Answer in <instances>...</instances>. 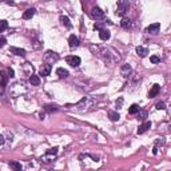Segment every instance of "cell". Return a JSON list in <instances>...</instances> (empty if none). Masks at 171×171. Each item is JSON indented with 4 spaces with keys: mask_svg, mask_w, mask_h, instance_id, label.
<instances>
[{
    "mask_svg": "<svg viewBox=\"0 0 171 171\" xmlns=\"http://www.w3.org/2000/svg\"><path fill=\"white\" fill-rule=\"evenodd\" d=\"M98 54L99 56L104 59L107 63L110 64H115L116 62L120 60V55L116 49L111 48V47H96V51H95V55Z\"/></svg>",
    "mask_w": 171,
    "mask_h": 171,
    "instance_id": "cell-1",
    "label": "cell"
},
{
    "mask_svg": "<svg viewBox=\"0 0 171 171\" xmlns=\"http://www.w3.org/2000/svg\"><path fill=\"white\" fill-rule=\"evenodd\" d=\"M95 103H96L95 98H92V96H84L79 103H76L75 110L79 111V112H86V111L91 110L95 106Z\"/></svg>",
    "mask_w": 171,
    "mask_h": 171,
    "instance_id": "cell-2",
    "label": "cell"
},
{
    "mask_svg": "<svg viewBox=\"0 0 171 171\" xmlns=\"http://www.w3.org/2000/svg\"><path fill=\"white\" fill-rule=\"evenodd\" d=\"M27 90H28V88L26 87V84H24L23 82H19V83H15L9 87V94H11L14 98H16V96H20L21 94H26Z\"/></svg>",
    "mask_w": 171,
    "mask_h": 171,
    "instance_id": "cell-3",
    "label": "cell"
},
{
    "mask_svg": "<svg viewBox=\"0 0 171 171\" xmlns=\"http://www.w3.org/2000/svg\"><path fill=\"white\" fill-rule=\"evenodd\" d=\"M58 152H59V148H58V147L49 148V150L46 151V154H44L43 157L40 158V160H41L43 163H51L56 157H58Z\"/></svg>",
    "mask_w": 171,
    "mask_h": 171,
    "instance_id": "cell-4",
    "label": "cell"
},
{
    "mask_svg": "<svg viewBox=\"0 0 171 171\" xmlns=\"http://www.w3.org/2000/svg\"><path fill=\"white\" fill-rule=\"evenodd\" d=\"M128 8H130V4H128V1L120 0V1H118V9H116V15H119V16H123V15H124L126 12L128 11Z\"/></svg>",
    "mask_w": 171,
    "mask_h": 171,
    "instance_id": "cell-5",
    "label": "cell"
},
{
    "mask_svg": "<svg viewBox=\"0 0 171 171\" xmlns=\"http://www.w3.org/2000/svg\"><path fill=\"white\" fill-rule=\"evenodd\" d=\"M90 16L94 20H102V19H104V12L102 11L99 7H94L90 11Z\"/></svg>",
    "mask_w": 171,
    "mask_h": 171,
    "instance_id": "cell-6",
    "label": "cell"
},
{
    "mask_svg": "<svg viewBox=\"0 0 171 171\" xmlns=\"http://www.w3.org/2000/svg\"><path fill=\"white\" fill-rule=\"evenodd\" d=\"M44 60L47 62V64H52L59 60V55L56 52H52V51H47L44 54Z\"/></svg>",
    "mask_w": 171,
    "mask_h": 171,
    "instance_id": "cell-7",
    "label": "cell"
},
{
    "mask_svg": "<svg viewBox=\"0 0 171 171\" xmlns=\"http://www.w3.org/2000/svg\"><path fill=\"white\" fill-rule=\"evenodd\" d=\"M66 62L68 64H70L71 67H79V64H80V58L79 56H75V55H70L66 58Z\"/></svg>",
    "mask_w": 171,
    "mask_h": 171,
    "instance_id": "cell-8",
    "label": "cell"
},
{
    "mask_svg": "<svg viewBox=\"0 0 171 171\" xmlns=\"http://www.w3.org/2000/svg\"><path fill=\"white\" fill-rule=\"evenodd\" d=\"M51 70H52V66L51 64H43V66L40 67V71H39V74H40L41 76H48L49 74H51Z\"/></svg>",
    "mask_w": 171,
    "mask_h": 171,
    "instance_id": "cell-9",
    "label": "cell"
},
{
    "mask_svg": "<svg viewBox=\"0 0 171 171\" xmlns=\"http://www.w3.org/2000/svg\"><path fill=\"white\" fill-rule=\"evenodd\" d=\"M159 29H160V24L159 23H154V24H151V26H148L147 28H146V32L147 34H158L159 32Z\"/></svg>",
    "mask_w": 171,
    "mask_h": 171,
    "instance_id": "cell-10",
    "label": "cell"
},
{
    "mask_svg": "<svg viewBox=\"0 0 171 171\" xmlns=\"http://www.w3.org/2000/svg\"><path fill=\"white\" fill-rule=\"evenodd\" d=\"M80 44V41H79V38L75 35H71L70 39H68V46H70V48H76V47Z\"/></svg>",
    "mask_w": 171,
    "mask_h": 171,
    "instance_id": "cell-11",
    "label": "cell"
},
{
    "mask_svg": "<svg viewBox=\"0 0 171 171\" xmlns=\"http://www.w3.org/2000/svg\"><path fill=\"white\" fill-rule=\"evenodd\" d=\"M131 66L130 64H123L122 66V68H120V74L123 75V78H128L130 76V74H131Z\"/></svg>",
    "mask_w": 171,
    "mask_h": 171,
    "instance_id": "cell-12",
    "label": "cell"
},
{
    "mask_svg": "<svg viewBox=\"0 0 171 171\" xmlns=\"http://www.w3.org/2000/svg\"><path fill=\"white\" fill-rule=\"evenodd\" d=\"M159 91H160V86L159 84H154L152 86V88H151L150 91H148V98H155V96L159 94Z\"/></svg>",
    "mask_w": 171,
    "mask_h": 171,
    "instance_id": "cell-13",
    "label": "cell"
},
{
    "mask_svg": "<svg viewBox=\"0 0 171 171\" xmlns=\"http://www.w3.org/2000/svg\"><path fill=\"white\" fill-rule=\"evenodd\" d=\"M136 54H138L140 58H146L147 54H148V49L146 48V47H143V46H138V47H136Z\"/></svg>",
    "mask_w": 171,
    "mask_h": 171,
    "instance_id": "cell-14",
    "label": "cell"
},
{
    "mask_svg": "<svg viewBox=\"0 0 171 171\" xmlns=\"http://www.w3.org/2000/svg\"><path fill=\"white\" fill-rule=\"evenodd\" d=\"M150 127H151V122H145L143 124L139 126V128H138V134H139V135L140 134H145Z\"/></svg>",
    "mask_w": 171,
    "mask_h": 171,
    "instance_id": "cell-15",
    "label": "cell"
},
{
    "mask_svg": "<svg viewBox=\"0 0 171 171\" xmlns=\"http://www.w3.org/2000/svg\"><path fill=\"white\" fill-rule=\"evenodd\" d=\"M9 51H11L12 54H15V55H18V56H24V55H26V51H24L23 48H18V47H11Z\"/></svg>",
    "mask_w": 171,
    "mask_h": 171,
    "instance_id": "cell-16",
    "label": "cell"
},
{
    "mask_svg": "<svg viewBox=\"0 0 171 171\" xmlns=\"http://www.w3.org/2000/svg\"><path fill=\"white\" fill-rule=\"evenodd\" d=\"M36 9L35 8H28L26 12L23 14V19H26V20H28V19H32V16L35 15Z\"/></svg>",
    "mask_w": 171,
    "mask_h": 171,
    "instance_id": "cell-17",
    "label": "cell"
},
{
    "mask_svg": "<svg viewBox=\"0 0 171 171\" xmlns=\"http://www.w3.org/2000/svg\"><path fill=\"white\" fill-rule=\"evenodd\" d=\"M8 165L12 171H21V165L19 162H16V160H11Z\"/></svg>",
    "mask_w": 171,
    "mask_h": 171,
    "instance_id": "cell-18",
    "label": "cell"
},
{
    "mask_svg": "<svg viewBox=\"0 0 171 171\" xmlns=\"http://www.w3.org/2000/svg\"><path fill=\"white\" fill-rule=\"evenodd\" d=\"M110 36H111V34H110V31L108 29H102L100 32H99V38L102 39V40H108L110 39Z\"/></svg>",
    "mask_w": 171,
    "mask_h": 171,
    "instance_id": "cell-19",
    "label": "cell"
},
{
    "mask_svg": "<svg viewBox=\"0 0 171 171\" xmlns=\"http://www.w3.org/2000/svg\"><path fill=\"white\" fill-rule=\"evenodd\" d=\"M120 26H122V28L128 29V28H131V27H132V21H131L130 19H127V18H123L122 21H120Z\"/></svg>",
    "mask_w": 171,
    "mask_h": 171,
    "instance_id": "cell-20",
    "label": "cell"
},
{
    "mask_svg": "<svg viewBox=\"0 0 171 171\" xmlns=\"http://www.w3.org/2000/svg\"><path fill=\"white\" fill-rule=\"evenodd\" d=\"M29 83H31L32 86H39V84H40V78H39L38 75H35V74H32V75L29 76Z\"/></svg>",
    "mask_w": 171,
    "mask_h": 171,
    "instance_id": "cell-21",
    "label": "cell"
},
{
    "mask_svg": "<svg viewBox=\"0 0 171 171\" xmlns=\"http://www.w3.org/2000/svg\"><path fill=\"white\" fill-rule=\"evenodd\" d=\"M23 70H24V72H26V75H29V76H31L32 74H34V67L29 66L28 63H26V64L23 66Z\"/></svg>",
    "mask_w": 171,
    "mask_h": 171,
    "instance_id": "cell-22",
    "label": "cell"
},
{
    "mask_svg": "<svg viewBox=\"0 0 171 171\" xmlns=\"http://www.w3.org/2000/svg\"><path fill=\"white\" fill-rule=\"evenodd\" d=\"M60 21H62V24H63V26L67 27V28H71V27H72V24H71L70 19L67 18V16H60Z\"/></svg>",
    "mask_w": 171,
    "mask_h": 171,
    "instance_id": "cell-23",
    "label": "cell"
},
{
    "mask_svg": "<svg viewBox=\"0 0 171 171\" xmlns=\"http://www.w3.org/2000/svg\"><path fill=\"white\" fill-rule=\"evenodd\" d=\"M108 118H110V120H112V122H116V120H119V114L115 112V111H108Z\"/></svg>",
    "mask_w": 171,
    "mask_h": 171,
    "instance_id": "cell-24",
    "label": "cell"
},
{
    "mask_svg": "<svg viewBox=\"0 0 171 171\" xmlns=\"http://www.w3.org/2000/svg\"><path fill=\"white\" fill-rule=\"evenodd\" d=\"M56 74L59 75V78H67V76L70 75L68 71L64 70V68H58V70H56Z\"/></svg>",
    "mask_w": 171,
    "mask_h": 171,
    "instance_id": "cell-25",
    "label": "cell"
},
{
    "mask_svg": "<svg viewBox=\"0 0 171 171\" xmlns=\"http://www.w3.org/2000/svg\"><path fill=\"white\" fill-rule=\"evenodd\" d=\"M139 110H140V108H139V106H138V104H132L130 108H128V114H130V115H135Z\"/></svg>",
    "mask_w": 171,
    "mask_h": 171,
    "instance_id": "cell-26",
    "label": "cell"
},
{
    "mask_svg": "<svg viewBox=\"0 0 171 171\" xmlns=\"http://www.w3.org/2000/svg\"><path fill=\"white\" fill-rule=\"evenodd\" d=\"M44 110H46L47 112H55V111H58V106H55V104H47L46 107H44Z\"/></svg>",
    "mask_w": 171,
    "mask_h": 171,
    "instance_id": "cell-27",
    "label": "cell"
},
{
    "mask_svg": "<svg viewBox=\"0 0 171 171\" xmlns=\"http://www.w3.org/2000/svg\"><path fill=\"white\" fill-rule=\"evenodd\" d=\"M136 116H138V119H140V120H145L146 116H147V112H146L145 110H139L136 112Z\"/></svg>",
    "mask_w": 171,
    "mask_h": 171,
    "instance_id": "cell-28",
    "label": "cell"
},
{
    "mask_svg": "<svg viewBox=\"0 0 171 171\" xmlns=\"http://www.w3.org/2000/svg\"><path fill=\"white\" fill-rule=\"evenodd\" d=\"M94 28L98 29L99 32H100L102 29H106V28H104V23H103V21H96L95 26H94Z\"/></svg>",
    "mask_w": 171,
    "mask_h": 171,
    "instance_id": "cell-29",
    "label": "cell"
},
{
    "mask_svg": "<svg viewBox=\"0 0 171 171\" xmlns=\"http://www.w3.org/2000/svg\"><path fill=\"white\" fill-rule=\"evenodd\" d=\"M7 28H8V23H7V20H0V32L6 31Z\"/></svg>",
    "mask_w": 171,
    "mask_h": 171,
    "instance_id": "cell-30",
    "label": "cell"
},
{
    "mask_svg": "<svg viewBox=\"0 0 171 171\" xmlns=\"http://www.w3.org/2000/svg\"><path fill=\"white\" fill-rule=\"evenodd\" d=\"M165 108H166L165 102H159V103H157V110H165Z\"/></svg>",
    "mask_w": 171,
    "mask_h": 171,
    "instance_id": "cell-31",
    "label": "cell"
},
{
    "mask_svg": "<svg viewBox=\"0 0 171 171\" xmlns=\"http://www.w3.org/2000/svg\"><path fill=\"white\" fill-rule=\"evenodd\" d=\"M150 60H151V63H154V64H157V63H159L160 62V59L158 58V56H155V55H152L150 58Z\"/></svg>",
    "mask_w": 171,
    "mask_h": 171,
    "instance_id": "cell-32",
    "label": "cell"
},
{
    "mask_svg": "<svg viewBox=\"0 0 171 171\" xmlns=\"http://www.w3.org/2000/svg\"><path fill=\"white\" fill-rule=\"evenodd\" d=\"M6 43H7V39L4 36H0V48L6 46Z\"/></svg>",
    "mask_w": 171,
    "mask_h": 171,
    "instance_id": "cell-33",
    "label": "cell"
},
{
    "mask_svg": "<svg viewBox=\"0 0 171 171\" xmlns=\"http://www.w3.org/2000/svg\"><path fill=\"white\" fill-rule=\"evenodd\" d=\"M7 72H8V78H14V76H15V71L12 70V68H8Z\"/></svg>",
    "mask_w": 171,
    "mask_h": 171,
    "instance_id": "cell-34",
    "label": "cell"
},
{
    "mask_svg": "<svg viewBox=\"0 0 171 171\" xmlns=\"http://www.w3.org/2000/svg\"><path fill=\"white\" fill-rule=\"evenodd\" d=\"M122 103H123V99L120 98L119 100H116V106H118V108H122Z\"/></svg>",
    "mask_w": 171,
    "mask_h": 171,
    "instance_id": "cell-35",
    "label": "cell"
},
{
    "mask_svg": "<svg viewBox=\"0 0 171 171\" xmlns=\"http://www.w3.org/2000/svg\"><path fill=\"white\" fill-rule=\"evenodd\" d=\"M4 142H6V139H4V136L3 135H0V147L4 145Z\"/></svg>",
    "mask_w": 171,
    "mask_h": 171,
    "instance_id": "cell-36",
    "label": "cell"
},
{
    "mask_svg": "<svg viewBox=\"0 0 171 171\" xmlns=\"http://www.w3.org/2000/svg\"><path fill=\"white\" fill-rule=\"evenodd\" d=\"M154 154H158V147H154V151H152Z\"/></svg>",
    "mask_w": 171,
    "mask_h": 171,
    "instance_id": "cell-37",
    "label": "cell"
},
{
    "mask_svg": "<svg viewBox=\"0 0 171 171\" xmlns=\"http://www.w3.org/2000/svg\"><path fill=\"white\" fill-rule=\"evenodd\" d=\"M51 171H58V170H51Z\"/></svg>",
    "mask_w": 171,
    "mask_h": 171,
    "instance_id": "cell-38",
    "label": "cell"
}]
</instances>
